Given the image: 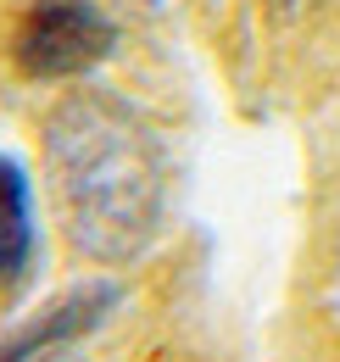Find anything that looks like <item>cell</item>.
Masks as SVG:
<instances>
[{
  "label": "cell",
  "mask_w": 340,
  "mask_h": 362,
  "mask_svg": "<svg viewBox=\"0 0 340 362\" xmlns=\"http://www.w3.org/2000/svg\"><path fill=\"white\" fill-rule=\"evenodd\" d=\"M45 173L79 257L123 268L151 251L168 212V156L128 100L106 90L62 95L45 117Z\"/></svg>",
  "instance_id": "6da1fadb"
},
{
  "label": "cell",
  "mask_w": 340,
  "mask_h": 362,
  "mask_svg": "<svg viewBox=\"0 0 340 362\" xmlns=\"http://www.w3.org/2000/svg\"><path fill=\"white\" fill-rule=\"evenodd\" d=\"M118 45V23L95 0H34L11 28V62L28 78H79Z\"/></svg>",
  "instance_id": "7a4b0ae2"
},
{
  "label": "cell",
  "mask_w": 340,
  "mask_h": 362,
  "mask_svg": "<svg viewBox=\"0 0 340 362\" xmlns=\"http://www.w3.org/2000/svg\"><path fill=\"white\" fill-rule=\"evenodd\" d=\"M118 284L112 279H95V284H79V290H67L62 301H50L40 317H28L23 329H11L6 340H0V362H45L56 357L62 346H73L79 334H89L101 317L118 307Z\"/></svg>",
  "instance_id": "3957f363"
},
{
  "label": "cell",
  "mask_w": 340,
  "mask_h": 362,
  "mask_svg": "<svg viewBox=\"0 0 340 362\" xmlns=\"http://www.w3.org/2000/svg\"><path fill=\"white\" fill-rule=\"evenodd\" d=\"M40 257V228H34V184L17 156H0V296L17 290Z\"/></svg>",
  "instance_id": "277c9868"
},
{
  "label": "cell",
  "mask_w": 340,
  "mask_h": 362,
  "mask_svg": "<svg viewBox=\"0 0 340 362\" xmlns=\"http://www.w3.org/2000/svg\"><path fill=\"white\" fill-rule=\"evenodd\" d=\"M307 6H312V0H268V11H273L279 23H290V17H301Z\"/></svg>",
  "instance_id": "5b68a950"
},
{
  "label": "cell",
  "mask_w": 340,
  "mask_h": 362,
  "mask_svg": "<svg viewBox=\"0 0 340 362\" xmlns=\"http://www.w3.org/2000/svg\"><path fill=\"white\" fill-rule=\"evenodd\" d=\"M45 362H50V357H45Z\"/></svg>",
  "instance_id": "8992f818"
}]
</instances>
